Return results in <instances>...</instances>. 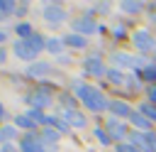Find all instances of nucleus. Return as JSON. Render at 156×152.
Segmentation results:
<instances>
[{
	"instance_id": "obj_29",
	"label": "nucleus",
	"mask_w": 156,
	"mask_h": 152,
	"mask_svg": "<svg viewBox=\"0 0 156 152\" xmlns=\"http://www.w3.org/2000/svg\"><path fill=\"white\" fill-rule=\"evenodd\" d=\"M0 135H2V140H5V142H10V140H15L17 127H15V125H5V127H0Z\"/></svg>"
},
{
	"instance_id": "obj_33",
	"label": "nucleus",
	"mask_w": 156,
	"mask_h": 152,
	"mask_svg": "<svg viewBox=\"0 0 156 152\" xmlns=\"http://www.w3.org/2000/svg\"><path fill=\"white\" fill-rule=\"evenodd\" d=\"M0 152H20V150H17V147H15L12 142H5V145L0 147Z\"/></svg>"
},
{
	"instance_id": "obj_4",
	"label": "nucleus",
	"mask_w": 156,
	"mask_h": 152,
	"mask_svg": "<svg viewBox=\"0 0 156 152\" xmlns=\"http://www.w3.org/2000/svg\"><path fill=\"white\" fill-rule=\"evenodd\" d=\"M41 17L49 22V25H61L63 20H66V10H63V5H58V2H44L41 5Z\"/></svg>"
},
{
	"instance_id": "obj_28",
	"label": "nucleus",
	"mask_w": 156,
	"mask_h": 152,
	"mask_svg": "<svg viewBox=\"0 0 156 152\" xmlns=\"http://www.w3.org/2000/svg\"><path fill=\"white\" fill-rule=\"evenodd\" d=\"M93 135L98 137V142H100V145H110V142H112V137H110V132H107L105 127H95V130H93Z\"/></svg>"
},
{
	"instance_id": "obj_10",
	"label": "nucleus",
	"mask_w": 156,
	"mask_h": 152,
	"mask_svg": "<svg viewBox=\"0 0 156 152\" xmlns=\"http://www.w3.org/2000/svg\"><path fill=\"white\" fill-rule=\"evenodd\" d=\"M110 113H112V118H119V120H129L132 118V113H134V108L127 103V101H110Z\"/></svg>"
},
{
	"instance_id": "obj_3",
	"label": "nucleus",
	"mask_w": 156,
	"mask_h": 152,
	"mask_svg": "<svg viewBox=\"0 0 156 152\" xmlns=\"http://www.w3.org/2000/svg\"><path fill=\"white\" fill-rule=\"evenodd\" d=\"M27 103H29L32 108H37V110H44V108H49V105L54 103L51 88H49V86H39L37 91H32V93L27 96Z\"/></svg>"
},
{
	"instance_id": "obj_27",
	"label": "nucleus",
	"mask_w": 156,
	"mask_h": 152,
	"mask_svg": "<svg viewBox=\"0 0 156 152\" xmlns=\"http://www.w3.org/2000/svg\"><path fill=\"white\" fill-rule=\"evenodd\" d=\"M0 12L7 17V15H17V2L12 0H0Z\"/></svg>"
},
{
	"instance_id": "obj_14",
	"label": "nucleus",
	"mask_w": 156,
	"mask_h": 152,
	"mask_svg": "<svg viewBox=\"0 0 156 152\" xmlns=\"http://www.w3.org/2000/svg\"><path fill=\"white\" fill-rule=\"evenodd\" d=\"M129 123H132V125H134L139 132H151V125H154V123H151V120H146V118H144L139 110H134V113H132Z\"/></svg>"
},
{
	"instance_id": "obj_39",
	"label": "nucleus",
	"mask_w": 156,
	"mask_h": 152,
	"mask_svg": "<svg viewBox=\"0 0 156 152\" xmlns=\"http://www.w3.org/2000/svg\"><path fill=\"white\" fill-rule=\"evenodd\" d=\"M2 145H5V140H2V135H0V147H2Z\"/></svg>"
},
{
	"instance_id": "obj_23",
	"label": "nucleus",
	"mask_w": 156,
	"mask_h": 152,
	"mask_svg": "<svg viewBox=\"0 0 156 152\" xmlns=\"http://www.w3.org/2000/svg\"><path fill=\"white\" fill-rule=\"evenodd\" d=\"M136 110H139V113H141V115H144L146 120L156 123V105H154V103H149V101H146V103H141V105H139Z\"/></svg>"
},
{
	"instance_id": "obj_12",
	"label": "nucleus",
	"mask_w": 156,
	"mask_h": 152,
	"mask_svg": "<svg viewBox=\"0 0 156 152\" xmlns=\"http://www.w3.org/2000/svg\"><path fill=\"white\" fill-rule=\"evenodd\" d=\"M112 64H115V69H132V66H136V59L134 56H129V54H124V51H115L112 54Z\"/></svg>"
},
{
	"instance_id": "obj_37",
	"label": "nucleus",
	"mask_w": 156,
	"mask_h": 152,
	"mask_svg": "<svg viewBox=\"0 0 156 152\" xmlns=\"http://www.w3.org/2000/svg\"><path fill=\"white\" fill-rule=\"evenodd\" d=\"M5 59H7V51L0 47V64H5Z\"/></svg>"
},
{
	"instance_id": "obj_13",
	"label": "nucleus",
	"mask_w": 156,
	"mask_h": 152,
	"mask_svg": "<svg viewBox=\"0 0 156 152\" xmlns=\"http://www.w3.org/2000/svg\"><path fill=\"white\" fill-rule=\"evenodd\" d=\"M63 118L68 120L71 127H78V130H83V127L88 125V120H85V115H83L80 110H63Z\"/></svg>"
},
{
	"instance_id": "obj_7",
	"label": "nucleus",
	"mask_w": 156,
	"mask_h": 152,
	"mask_svg": "<svg viewBox=\"0 0 156 152\" xmlns=\"http://www.w3.org/2000/svg\"><path fill=\"white\" fill-rule=\"evenodd\" d=\"M20 152H46V145L39 140L37 132H24L20 137Z\"/></svg>"
},
{
	"instance_id": "obj_34",
	"label": "nucleus",
	"mask_w": 156,
	"mask_h": 152,
	"mask_svg": "<svg viewBox=\"0 0 156 152\" xmlns=\"http://www.w3.org/2000/svg\"><path fill=\"white\" fill-rule=\"evenodd\" d=\"M27 7L29 2H17V15H27Z\"/></svg>"
},
{
	"instance_id": "obj_31",
	"label": "nucleus",
	"mask_w": 156,
	"mask_h": 152,
	"mask_svg": "<svg viewBox=\"0 0 156 152\" xmlns=\"http://www.w3.org/2000/svg\"><path fill=\"white\" fill-rule=\"evenodd\" d=\"M112 37H115V39H122V37H124V27H122V25H115V27H112Z\"/></svg>"
},
{
	"instance_id": "obj_17",
	"label": "nucleus",
	"mask_w": 156,
	"mask_h": 152,
	"mask_svg": "<svg viewBox=\"0 0 156 152\" xmlns=\"http://www.w3.org/2000/svg\"><path fill=\"white\" fill-rule=\"evenodd\" d=\"M63 44H66V47H73V49H85V47H88V39H85L83 34L71 32V34L63 37Z\"/></svg>"
},
{
	"instance_id": "obj_18",
	"label": "nucleus",
	"mask_w": 156,
	"mask_h": 152,
	"mask_svg": "<svg viewBox=\"0 0 156 152\" xmlns=\"http://www.w3.org/2000/svg\"><path fill=\"white\" fill-rule=\"evenodd\" d=\"M15 127L27 130V132H37V123H34L27 113H22V115H17V118H15Z\"/></svg>"
},
{
	"instance_id": "obj_9",
	"label": "nucleus",
	"mask_w": 156,
	"mask_h": 152,
	"mask_svg": "<svg viewBox=\"0 0 156 152\" xmlns=\"http://www.w3.org/2000/svg\"><path fill=\"white\" fill-rule=\"evenodd\" d=\"M83 71L88 76H107V69H105V64H102V59L98 54H93V56H88L83 61Z\"/></svg>"
},
{
	"instance_id": "obj_6",
	"label": "nucleus",
	"mask_w": 156,
	"mask_h": 152,
	"mask_svg": "<svg viewBox=\"0 0 156 152\" xmlns=\"http://www.w3.org/2000/svg\"><path fill=\"white\" fill-rule=\"evenodd\" d=\"M132 42H134L136 51H144V54H151V51L156 49V39H154V34L146 32V29H136V32L132 34Z\"/></svg>"
},
{
	"instance_id": "obj_36",
	"label": "nucleus",
	"mask_w": 156,
	"mask_h": 152,
	"mask_svg": "<svg viewBox=\"0 0 156 152\" xmlns=\"http://www.w3.org/2000/svg\"><path fill=\"white\" fill-rule=\"evenodd\" d=\"M5 39H7V29H0V47L5 44Z\"/></svg>"
},
{
	"instance_id": "obj_19",
	"label": "nucleus",
	"mask_w": 156,
	"mask_h": 152,
	"mask_svg": "<svg viewBox=\"0 0 156 152\" xmlns=\"http://www.w3.org/2000/svg\"><path fill=\"white\" fill-rule=\"evenodd\" d=\"M63 49H66L63 39H58V37H49V39H46V51H49V54H56V56H58Z\"/></svg>"
},
{
	"instance_id": "obj_30",
	"label": "nucleus",
	"mask_w": 156,
	"mask_h": 152,
	"mask_svg": "<svg viewBox=\"0 0 156 152\" xmlns=\"http://www.w3.org/2000/svg\"><path fill=\"white\" fill-rule=\"evenodd\" d=\"M117 152H141V150L134 147L132 142H119V145H117Z\"/></svg>"
},
{
	"instance_id": "obj_25",
	"label": "nucleus",
	"mask_w": 156,
	"mask_h": 152,
	"mask_svg": "<svg viewBox=\"0 0 156 152\" xmlns=\"http://www.w3.org/2000/svg\"><path fill=\"white\" fill-rule=\"evenodd\" d=\"M139 76L154 86V83H156V64H149V66H144V69L139 71Z\"/></svg>"
},
{
	"instance_id": "obj_35",
	"label": "nucleus",
	"mask_w": 156,
	"mask_h": 152,
	"mask_svg": "<svg viewBox=\"0 0 156 152\" xmlns=\"http://www.w3.org/2000/svg\"><path fill=\"white\" fill-rule=\"evenodd\" d=\"M98 10H110V2H95Z\"/></svg>"
},
{
	"instance_id": "obj_11",
	"label": "nucleus",
	"mask_w": 156,
	"mask_h": 152,
	"mask_svg": "<svg viewBox=\"0 0 156 152\" xmlns=\"http://www.w3.org/2000/svg\"><path fill=\"white\" fill-rule=\"evenodd\" d=\"M51 71H54V66H51L49 61H34V64H29L27 76H32V78H44V76H49Z\"/></svg>"
},
{
	"instance_id": "obj_8",
	"label": "nucleus",
	"mask_w": 156,
	"mask_h": 152,
	"mask_svg": "<svg viewBox=\"0 0 156 152\" xmlns=\"http://www.w3.org/2000/svg\"><path fill=\"white\" fill-rule=\"evenodd\" d=\"M105 130L110 132V137H112V140H117V145H119V142H124V137L129 135L127 125H124L119 118H107V123H105Z\"/></svg>"
},
{
	"instance_id": "obj_15",
	"label": "nucleus",
	"mask_w": 156,
	"mask_h": 152,
	"mask_svg": "<svg viewBox=\"0 0 156 152\" xmlns=\"http://www.w3.org/2000/svg\"><path fill=\"white\" fill-rule=\"evenodd\" d=\"M37 135H39V140L46 145V147H51V145H56L58 142V130H54V127H41V130H37Z\"/></svg>"
},
{
	"instance_id": "obj_5",
	"label": "nucleus",
	"mask_w": 156,
	"mask_h": 152,
	"mask_svg": "<svg viewBox=\"0 0 156 152\" xmlns=\"http://www.w3.org/2000/svg\"><path fill=\"white\" fill-rule=\"evenodd\" d=\"M71 27H73V32L76 34H83V37H88V34H95L100 27H98V22L93 20V15L88 12V15H78L73 22H71Z\"/></svg>"
},
{
	"instance_id": "obj_32",
	"label": "nucleus",
	"mask_w": 156,
	"mask_h": 152,
	"mask_svg": "<svg viewBox=\"0 0 156 152\" xmlns=\"http://www.w3.org/2000/svg\"><path fill=\"white\" fill-rule=\"evenodd\" d=\"M146 93H149V103H154V105H156V83H154V86H149V88H146Z\"/></svg>"
},
{
	"instance_id": "obj_40",
	"label": "nucleus",
	"mask_w": 156,
	"mask_h": 152,
	"mask_svg": "<svg viewBox=\"0 0 156 152\" xmlns=\"http://www.w3.org/2000/svg\"><path fill=\"white\" fill-rule=\"evenodd\" d=\"M2 20H5V15H2V12H0V22H2Z\"/></svg>"
},
{
	"instance_id": "obj_24",
	"label": "nucleus",
	"mask_w": 156,
	"mask_h": 152,
	"mask_svg": "<svg viewBox=\"0 0 156 152\" xmlns=\"http://www.w3.org/2000/svg\"><path fill=\"white\" fill-rule=\"evenodd\" d=\"M107 78H110V83H115V86H124V81H127L124 74H122L119 69H115V66L107 69Z\"/></svg>"
},
{
	"instance_id": "obj_21",
	"label": "nucleus",
	"mask_w": 156,
	"mask_h": 152,
	"mask_svg": "<svg viewBox=\"0 0 156 152\" xmlns=\"http://www.w3.org/2000/svg\"><path fill=\"white\" fill-rule=\"evenodd\" d=\"M12 32H15L20 39H29V37L34 34V29H32V25H29V22H17Z\"/></svg>"
},
{
	"instance_id": "obj_16",
	"label": "nucleus",
	"mask_w": 156,
	"mask_h": 152,
	"mask_svg": "<svg viewBox=\"0 0 156 152\" xmlns=\"http://www.w3.org/2000/svg\"><path fill=\"white\" fill-rule=\"evenodd\" d=\"M129 142H132L134 147H139L141 152H151V147H149V140H146V132L132 130V132H129Z\"/></svg>"
},
{
	"instance_id": "obj_22",
	"label": "nucleus",
	"mask_w": 156,
	"mask_h": 152,
	"mask_svg": "<svg viewBox=\"0 0 156 152\" xmlns=\"http://www.w3.org/2000/svg\"><path fill=\"white\" fill-rule=\"evenodd\" d=\"M49 127H54V130H58V132H68V130H71L68 120H66V118H58V115H51V118H49Z\"/></svg>"
},
{
	"instance_id": "obj_20",
	"label": "nucleus",
	"mask_w": 156,
	"mask_h": 152,
	"mask_svg": "<svg viewBox=\"0 0 156 152\" xmlns=\"http://www.w3.org/2000/svg\"><path fill=\"white\" fill-rule=\"evenodd\" d=\"M141 7H144V2H136V0H122L119 2V10L127 12V15H136Z\"/></svg>"
},
{
	"instance_id": "obj_38",
	"label": "nucleus",
	"mask_w": 156,
	"mask_h": 152,
	"mask_svg": "<svg viewBox=\"0 0 156 152\" xmlns=\"http://www.w3.org/2000/svg\"><path fill=\"white\" fill-rule=\"evenodd\" d=\"M0 118H5V105L0 103Z\"/></svg>"
},
{
	"instance_id": "obj_2",
	"label": "nucleus",
	"mask_w": 156,
	"mask_h": 152,
	"mask_svg": "<svg viewBox=\"0 0 156 152\" xmlns=\"http://www.w3.org/2000/svg\"><path fill=\"white\" fill-rule=\"evenodd\" d=\"M80 101H83V105H85L88 110H93V113L110 110V101L102 96V91H98V88H93V86H88V91L80 96Z\"/></svg>"
},
{
	"instance_id": "obj_1",
	"label": "nucleus",
	"mask_w": 156,
	"mask_h": 152,
	"mask_svg": "<svg viewBox=\"0 0 156 152\" xmlns=\"http://www.w3.org/2000/svg\"><path fill=\"white\" fill-rule=\"evenodd\" d=\"M44 49H46V39L41 34H37V32L29 39H17L15 47H12L15 56L22 59V61H29V64L39 61V51H44Z\"/></svg>"
},
{
	"instance_id": "obj_41",
	"label": "nucleus",
	"mask_w": 156,
	"mask_h": 152,
	"mask_svg": "<svg viewBox=\"0 0 156 152\" xmlns=\"http://www.w3.org/2000/svg\"><path fill=\"white\" fill-rule=\"evenodd\" d=\"M151 20H154V22H156V12H154V15H151Z\"/></svg>"
},
{
	"instance_id": "obj_26",
	"label": "nucleus",
	"mask_w": 156,
	"mask_h": 152,
	"mask_svg": "<svg viewBox=\"0 0 156 152\" xmlns=\"http://www.w3.org/2000/svg\"><path fill=\"white\" fill-rule=\"evenodd\" d=\"M27 115H29V118H32V120H34L37 125H49V118L44 115V110H37V108H29V110H27Z\"/></svg>"
},
{
	"instance_id": "obj_42",
	"label": "nucleus",
	"mask_w": 156,
	"mask_h": 152,
	"mask_svg": "<svg viewBox=\"0 0 156 152\" xmlns=\"http://www.w3.org/2000/svg\"><path fill=\"white\" fill-rule=\"evenodd\" d=\"M154 64H156V54H154Z\"/></svg>"
}]
</instances>
